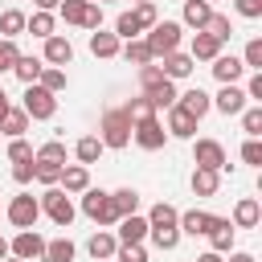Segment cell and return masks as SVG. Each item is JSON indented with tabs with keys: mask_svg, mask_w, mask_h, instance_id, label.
Wrapping results in <instances>:
<instances>
[{
	"mask_svg": "<svg viewBox=\"0 0 262 262\" xmlns=\"http://www.w3.org/2000/svg\"><path fill=\"white\" fill-rule=\"evenodd\" d=\"M111 205H115V213H119V221H123V217H131V213L139 209V192H135V188H115V192H111ZM119 221H115V225H119Z\"/></svg>",
	"mask_w": 262,
	"mask_h": 262,
	"instance_id": "cell-28",
	"label": "cell"
},
{
	"mask_svg": "<svg viewBox=\"0 0 262 262\" xmlns=\"http://www.w3.org/2000/svg\"><path fill=\"white\" fill-rule=\"evenodd\" d=\"M119 53H123L131 66H151V61H156V57H151V49H147V41H139V37H135V41H127Z\"/></svg>",
	"mask_w": 262,
	"mask_h": 262,
	"instance_id": "cell-35",
	"label": "cell"
},
{
	"mask_svg": "<svg viewBox=\"0 0 262 262\" xmlns=\"http://www.w3.org/2000/svg\"><path fill=\"white\" fill-rule=\"evenodd\" d=\"M90 4H98V8H102V4H111V0H90Z\"/></svg>",
	"mask_w": 262,
	"mask_h": 262,
	"instance_id": "cell-60",
	"label": "cell"
},
{
	"mask_svg": "<svg viewBox=\"0 0 262 262\" xmlns=\"http://www.w3.org/2000/svg\"><path fill=\"white\" fill-rule=\"evenodd\" d=\"M242 66H246V70H254V74H262V37H250V41H246Z\"/></svg>",
	"mask_w": 262,
	"mask_h": 262,
	"instance_id": "cell-41",
	"label": "cell"
},
{
	"mask_svg": "<svg viewBox=\"0 0 262 262\" xmlns=\"http://www.w3.org/2000/svg\"><path fill=\"white\" fill-rule=\"evenodd\" d=\"M111 262H147V250L143 246H119Z\"/></svg>",
	"mask_w": 262,
	"mask_h": 262,
	"instance_id": "cell-47",
	"label": "cell"
},
{
	"mask_svg": "<svg viewBox=\"0 0 262 262\" xmlns=\"http://www.w3.org/2000/svg\"><path fill=\"white\" fill-rule=\"evenodd\" d=\"M143 98L151 102V111H168V106H176V82H160V86H151V90H143Z\"/></svg>",
	"mask_w": 262,
	"mask_h": 262,
	"instance_id": "cell-25",
	"label": "cell"
},
{
	"mask_svg": "<svg viewBox=\"0 0 262 262\" xmlns=\"http://www.w3.org/2000/svg\"><path fill=\"white\" fill-rule=\"evenodd\" d=\"M82 213H86L94 225H115V221H119V213H115V205H111V192H102V188H86V192H82Z\"/></svg>",
	"mask_w": 262,
	"mask_h": 262,
	"instance_id": "cell-5",
	"label": "cell"
},
{
	"mask_svg": "<svg viewBox=\"0 0 262 262\" xmlns=\"http://www.w3.org/2000/svg\"><path fill=\"white\" fill-rule=\"evenodd\" d=\"M33 4H37V12H53L61 0H33Z\"/></svg>",
	"mask_w": 262,
	"mask_h": 262,
	"instance_id": "cell-55",
	"label": "cell"
},
{
	"mask_svg": "<svg viewBox=\"0 0 262 262\" xmlns=\"http://www.w3.org/2000/svg\"><path fill=\"white\" fill-rule=\"evenodd\" d=\"M246 98H250V102H262V74H254V78H250V86H246Z\"/></svg>",
	"mask_w": 262,
	"mask_h": 262,
	"instance_id": "cell-54",
	"label": "cell"
},
{
	"mask_svg": "<svg viewBox=\"0 0 262 262\" xmlns=\"http://www.w3.org/2000/svg\"><path fill=\"white\" fill-rule=\"evenodd\" d=\"M37 86H41V90H49V94H61V90H66V70L45 66V70H41V78H37Z\"/></svg>",
	"mask_w": 262,
	"mask_h": 262,
	"instance_id": "cell-37",
	"label": "cell"
},
{
	"mask_svg": "<svg viewBox=\"0 0 262 262\" xmlns=\"http://www.w3.org/2000/svg\"><path fill=\"white\" fill-rule=\"evenodd\" d=\"M205 4H217V0H205Z\"/></svg>",
	"mask_w": 262,
	"mask_h": 262,
	"instance_id": "cell-63",
	"label": "cell"
},
{
	"mask_svg": "<svg viewBox=\"0 0 262 262\" xmlns=\"http://www.w3.org/2000/svg\"><path fill=\"white\" fill-rule=\"evenodd\" d=\"M180 209L176 205H168V201H160V205H151V213H147V237L160 246V250H176L180 246Z\"/></svg>",
	"mask_w": 262,
	"mask_h": 262,
	"instance_id": "cell-1",
	"label": "cell"
},
{
	"mask_svg": "<svg viewBox=\"0 0 262 262\" xmlns=\"http://www.w3.org/2000/svg\"><path fill=\"white\" fill-rule=\"evenodd\" d=\"M53 25H57V20H53V12H33V16L25 20V29H29L33 37H41V41H45V37H53Z\"/></svg>",
	"mask_w": 262,
	"mask_h": 262,
	"instance_id": "cell-36",
	"label": "cell"
},
{
	"mask_svg": "<svg viewBox=\"0 0 262 262\" xmlns=\"http://www.w3.org/2000/svg\"><path fill=\"white\" fill-rule=\"evenodd\" d=\"M0 131H4L8 139H20V135L29 131V115H25L20 106H8V115L0 119Z\"/></svg>",
	"mask_w": 262,
	"mask_h": 262,
	"instance_id": "cell-29",
	"label": "cell"
},
{
	"mask_svg": "<svg viewBox=\"0 0 262 262\" xmlns=\"http://www.w3.org/2000/svg\"><path fill=\"white\" fill-rule=\"evenodd\" d=\"M246 102H250V98H246V90H242V86H221V90H217V98H213V106H217L221 115H242V111H246Z\"/></svg>",
	"mask_w": 262,
	"mask_h": 262,
	"instance_id": "cell-15",
	"label": "cell"
},
{
	"mask_svg": "<svg viewBox=\"0 0 262 262\" xmlns=\"http://www.w3.org/2000/svg\"><path fill=\"white\" fill-rule=\"evenodd\" d=\"M33 160H37V164H57V168H66V143H61V139H49V143H41V147L33 151Z\"/></svg>",
	"mask_w": 262,
	"mask_h": 262,
	"instance_id": "cell-31",
	"label": "cell"
},
{
	"mask_svg": "<svg viewBox=\"0 0 262 262\" xmlns=\"http://www.w3.org/2000/svg\"><path fill=\"white\" fill-rule=\"evenodd\" d=\"M221 188V172H209V168H196L192 172V192L196 196H213Z\"/></svg>",
	"mask_w": 262,
	"mask_h": 262,
	"instance_id": "cell-32",
	"label": "cell"
},
{
	"mask_svg": "<svg viewBox=\"0 0 262 262\" xmlns=\"http://www.w3.org/2000/svg\"><path fill=\"white\" fill-rule=\"evenodd\" d=\"M139 82H143V90H151V86H160L164 82V70L151 61V66H139Z\"/></svg>",
	"mask_w": 262,
	"mask_h": 262,
	"instance_id": "cell-48",
	"label": "cell"
},
{
	"mask_svg": "<svg viewBox=\"0 0 262 262\" xmlns=\"http://www.w3.org/2000/svg\"><path fill=\"white\" fill-rule=\"evenodd\" d=\"M123 115L131 119V127H135V123H143V119H156V111H151V102H147L143 94H139V98H131V102L123 106Z\"/></svg>",
	"mask_w": 262,
	"mask_h": 262,
	"instance_id": "cell-40",
	"label": "cell"
},
{
	"mask_svg": "<svg viewBox=\"0 0 262 262\" xmlns=\"http://www.w3.org/2000/svg\"><path fill=\"white\" fill-rule=\"evenodd\" d=\"M4 258H8V237L0 233V262H4Z\"/></svg>",
	"mask_w": 262,
	"mask_h": 262,
	"instance_id": "cell-59",
	"label": "cell"
},
{
	"mask_svg": "<svg viewBox=\"0 0 262 262\" xmlns=\"http://www.w3.org/2000/svg\"><path fill=\"white\" fill-rule=\"evenodd\" d=\"M262 221V205L254 201V196H242L237 205H233V229H254Z\"/></svg>",
	"mask_w": 262,
	"mask_h": 262,
	"instance_id": "cell-19",
	"label": "cell"
},
{
	"mask_svg": "<svg viewBox=\"0 0 262 262\" xmlns=\"http://www.w3.org/2000/svg\"><path fill=\"white\" fill-rule=\"evenodd\" d=\"M192 164L196 168H209V172H221L225 168V147L217 139H196L192 143Z\"/></svg>",
	"mask_w": 262,
	"mask_h": 262,
	"instance_id": "cell-10",
	"label": "cell"
},
{
	"mask_svg": "<svg viewBox=\"0 0 262 262\" xmlns=\"http://www.w3.org/2000/svg\"><path fill=\"white\" fill-rule=\"evenodd\" d=\"M16 57H20V49H16V41H4V37H0V74H12V66H16Z\"/></svg>",
	"mask_w": 262,
	"mask_h": 262,
	"instance_id": "cell-44",
	"label": "cell"
},
{
	"mask_svg": "<svg viewBox=\"0 0 262 262\" xmlns=\"http://www.w3.org/2000/svg\"><path fill=\"white\" fill-rule=\"evenodd\" d=\"M131 139H135L143 151H160V147L168 143V131H164V123H160V119H143V123H135V127H131Z\"/></svg>",
	"mask_w": 262,
	"mask_h": 262,
	"instance_id": "cell-9",
	"label": "cell"
},
{
	"mask_svg": "<svg viewBox=\"0 0 262 262\" xmlns=\"http://www.w3.org/2000/svg\"><path fill=\"white\" fill-rule=\"evenodd\" d=\"M205 33H209V37H217V41L225 45V41L233 37V25H229V16H225V12H213V16H209V25H205Z\"/></svg>",
	"mask_w": 262,
	"mask_h": 262,
	"instance_id": "cell-39",
	"label": "cell"
},
{
	"mask_svg": "<svg viewBox=\"0 0 262 262\" xmlns=\"http://www.w3.org/2000/svg\"><path fill=\"white\" fill-rule=\"evenodd\" d=\"M192 66H196V61H192L188 53H180V49H176V53H168V57H164V66H160V70H164V78H168V82H180V78H188V74H192Z\"/></svg>",
	"mask_w": 262,
	"mask_h": 262,
	"instance_id": "cell-23",
	"label": "cell"
},
{
	"mask_svg": "<svg viewBox=\"0 0 262 262\" xmlns=\"http://www.w3.org/2000/svg\"><path fill=\"white\" fill-rule=\"evenodd\" d=\"M20 111H25L29 119H53V115H57V94H49V90H41V86L33 82V86H25Z\"/></svg>",
	"mask_w": 262,
	"mask_h": 262,
	"instance_id": "cell-6",
	"label": "cell"
},
{
	"mask_svg": "<svg viewBox=\"0 0 262 262\" xmlns=\"http://www.w3.org/2000/svg\"><path fill=\"white\" fill-rule=\"evenodd\" d=\"M4 262H20V258H4Z\"/></svg>",
	"mask_w": 262,
	"mask_h": 262,
	"instance_id": "cell-61",
	"label": "cell"
},
{
	"mask_svg": "<svg viewBox=\"0 0 262 262\" xmlns=\"http://www.w3.org/2000/svg\"><path fill=\"white\" fill-rule=\"evenodd\" d=\"M176 106H180L184 115H192V119L201 123V119H205V115L213 111V98H209V94H205L201 86H192V90H184V94H176Z\"/></svg>",
	"mask_w": 262,
	"mask_h": 262,
	"instance_id": "cell-11",
	"label": "cell"
},
{
	"mask_svg": "<svg viewBox=\"0 0 262 262\" xmlns=\"http://www.w3.org/2000/svg\"><path fill=\"white\" fill-rule=\"evenodd\" d=\"M115 250H119V237H115V233H106V229H98V233L86 242V254H90L94 262H111V258H115Z\"/></svg>",
	"mask_w": 262,
	"mask_h": 262,
	"instance_id": "cell-20",
	"label": "cell"
},
{
	"mask_svg": "<svg viewBox=\"0 0 262 262\" xmlns=\"http://www.w3.org/2000/svg\"><path fill=\"white\" fill-rule=\"evenodd\" d=\"M57 184H61V192H70V196H74V192H86V188H90V168H82V164H66Z\"/></svg>",
	"mask_w": 262,
	"mask_h": 262,
	"instance_id": "cell-18",
	"label": "cell"
},
{
	"mask_svg": "<svg viewBox=\"0 0 262 262\" xmlns=\"http://www.w3.org/2000/svg\"><path fill=\"white\" fill-rule=\"evenodd\" d=\"M57 12H61L66 25H82V20H86V0H61Z\"/></svg>",
	"mask_w": 262,
	"mask_h": 262,
	"instance_id": "cell-42",
	"label": "cell"
},
{
	"mask_svg": "<svg viewBox=\"0 0 262 262\" xmlns=\"http://www.w3.org/2000/svg\"><path fill=\"white\" fill-rule=\"evenodd\" d=\"M33 172H37V168H33V160L12 164V180H16V184H29V180H33Z\"/></svg>",
	"mask_w": 262,
	"mask_h": 262,
	"instance_id": "cell-53",
	"label": "cell"
},
{
	"mask_svg": "<svg viewBox=\"0 0 262 262\" xmlns=\"http://www.w3.org/2000/svg\"><path fill=\"white\" fill-rule=\"evenodd\" d=\"M37 217H41V201H37L33 192H16V196L8 201V221H12L16 229H33Z\"/></svg>",
	"mask_w": 262,
	"mask_h": 262,
	"instance_id": "cell-7",
	"label": "cell"
},
{
	"mask_svg": "<svg viewBox=\"0 0 262 262\" xmlns=\"http://www.w3.org/2000/svg\"><path fill=\"white\" fill-rule=\"evenodd\" d=\"M242 160L258 168V164H262V143H258V139H246V143H242Z\"/></svg>",
	"mask_w": 262,
	"mask_h": 262,
	"instance_id": "cell-51",
	"label": "cell"
},
{
	"mask_svg": "<svg viewBox=\"0 0 262 262\" xmlns=\"http://www.w3.org/2000/svg\"><path fill=\"white\" fill-rule=\"evenodd\" d=\"M41 61H45V66H57V70L70 66V61H74V45H70V37H57V33L45 37V57H41Z\"/></svg>",
	"mask_w": 262,
	"mask_h": 262,
	"instance_id": "cell-13",
	"label": "cell"
},
{
	"mask_svg": "<svg viewBox=\"0 0 262 262\" xmlns=\"http://www.w3.org/2000/svg\"><path fill=\"white\" fill-rule=\"evenodd\" d=\"M8 106H12V102H8V94H4V90H0V119H4V115H8Z\"/></svg>",
	"mask_w": 262,
	"mask_h": 262,
	"instance_id": "cell-58",
	"label": "cell"
},
{
	"mask_svg": "<svg viewBox=\"0 0 262 262\" xmlns=\"http://www.w3.org/2000/svg\"><path fill=\"white\" fill-rule=\"evenodd\" d=\"M233 8H237V16H246V20H258V16H262V0H233Z\"/></svg>",
	"mask_w": 262,
	"mask_h": 262,
	"instance_id": "cell-50",
	"label": "cell"
},
{
	"mask_svg": "<svg viewBox=\"0 0 262 262\" xmlns=\"http://www.w3.org/2000/svg\"><path fill=\"white\" fill-rule=\"evenodd\" d=\"M119 49H123V41L115 33H102V29L90 33V53L94 57H119Z\"/></svg>",
	"mask_w": 262,
	"mask_h": 262,
	"instance_id": "cell-24",
	"label": "cell"
},
{
	"mask_svg": "<svg viewBox=\"0 0 262 262\" xmlns=\"http://www.w3.org/2000/svg\"><path fill=\"white\" fill-rule=\"evenodd\" d=\"M229 262H254V254H246V250H237V254H229Z\"/></svg>",
	"mask_w": 262,
	"mask_h": 262,
	"instance_id": "cell-56",
	"label": "cell"
},
{
	"mask_svg": "<svg viewBox=\"0 0 262 262\" xmlns=\"http://www.w3.org/2000/svg\"><path fill=\"white\" fill-rule=\"evenodd\" d=\"M33 168H37L33 180H41V184H49V188L61 180V168H57V164H37V160H33Z\"/></svg>",
	"mask_w": 262,
	"mask_h": 262,
	"instance_id": "cell-45",
	"label": "cell"
},
{
	"mask_svg": "<svg viewBox=\"0 0 262 262\" xmlns=\"http://www.w3.org/2000/svg\"><path fill=\"white\" fill-rule=\"evenodd\" d=\"M242 127H246L250 139H258V135H262V106H246V111H242Z\"/></svg>",
	"mask_w": 262,
	"mask_h": 262,
	"instance_id": "cell-43",
	"label": "cell"
},
{
	"mask_svg": "<svg viewBox=\"0 0 262 262\" xmlns=\"http://www.w3.org/2000/svg\"><path fill=\"white\" fill-rule=\"evenodd\" d=\"M143 41H147L151 57H168V53H176V49H180V25H176V20H156V25H151V33H147Z\"/></svg>",
	"mask_w": 262,
	"mask_h": 262,
	"instance_id": "cell-4",
	"label": "cell"
},
{
	"mask_svg": "<svg viewBox=\"0 0 262 262\" xmlns=\"http://www.w3.org/2000/svg\"><path fill=\"white\" fill-rule=\"evenodd\" d=\"M106 147H102V139L98 135H82L78 143H74V156H78V164L82 168H90V164H98V156H102Z\"/></svg>",
	"mask_w": 262,
	"mask_h": 262,
	"instance_id": "cell-26",
	"label": "cell"
},
{
	"mask_svg": "<svg viewBox=\"0 0 262 262\" xmlns=\"http://www.w3.org/2000/svg\"><path fill=\"white\" fill-rule=\"evenodd\" d=\"M135 4H147V0H135Z\"/></svg>",
	"mask_w": 262,
	"mask_h": 262,
	"instance_id": "cell-62",
	"label": "cell"
},
{
	"mask_svg": "<svg viewBox=\"0 0 262 262\" xmlns=\"http://www.w3.org/2000/svg\"><path fill=\"white\" fill-rule=\"evenodd\" d=\"M143 29H139V20H135V12H119V20H115V37L119 41H135Z\"/></svg>",
	"mask_w": 262,
	"mask_h": 262,
	"instance_id": "cell-38",
	"label": "cell"
},
{
	"mask_svg": "<svg viewBox=\"0 0 262 262\" xmlns=\"http://www.w3.org/2000/svg\"><path fill=\"white\" fill-rule=\"evenodd\" d=\"M143 237H147V217L131 213L119 221V246H143Z\"/></svg>",
	"mask_w": 262,
	"mask_h": 262,
	"instance_id": "cell-17",
	"label": "cell"
},
{
	"mask_svg": "<svg viewBox=\"0 0 262 262\" xmlns=\"http://www.w3.org/2000/svg\"><path fill=\"white\" fill-rule=\"evenodd\" d=\"M164 131L176 135V139H192V135H196V119L184 115L180 106H168V127H164Z\"/></svg>",
	"mask_w": 262,
	"mask_h": 262,
	"instance_id": "cell-22",
	"label": "cell"
},
{
	"mask_svg": "<svg viewBox=\"0 0 262 262\" xmlns=\"http://www.w3.org/2000/svg\"><path fill=\"white\" fill-rule=\"evenodd\" d=\"M45 254V237L37 229H20L12 242H8V258H20V262H33Z\"/></svg>",
	"mask_w": 262,
	"mask_h": 262,
	"instance_id": "cell-8",
	"label": "cell"
},
{
	"mask_svg": "<svg viewBox=\"0 0 262 262\" xmlns=\"http://www.w3.org/2000/svg\"><path fill=\"white\" fill-rule=\"evenodd\" d=\"M209 16H213V4H205V0H184V25L188 29H205L209 25Z\"/></svg>",
	"mask_w": 262,
	"mask_h": 262,
	"instance_id": "cell-27",
	"label": "cell"
},
{
	"mask_svg": "<svg viewBox=\"0 0 262 262\" xmlns=\"http://www.w3.org/2000/svg\"><path fill=\"white\" fill-rule=\"evenodd\" d=\"M8 160H12V164H25V160H33V147H29L25 139H12V143H8Z\"/></svg>",
	"mask_w": 262,
	"mask_h": 262,
	"instance_id": "cell-49",
	"label": "cell"
},
{
	"mask_svg": "<svg viewBox=\"0 0 262 262\" xmlns=\"http://www.w3.org/2000/svg\"><path fill=\"white\" fill-rule=\"evenodd\" d=\"M25 12L20 8H4L0 12V33H4V41H16V33H25Z\"/></svg>",
	"mask_w": 262,
	"mask_h": 262,
	"instance_id": "cell-33",
	"label": "cell"
},
{
	"mask_svg": "<svg viewBox=\"0 0 262 262\" xmlns=\"http://www.w3.org/2000/svg\"><path fill=\"white\" fill-rule=\"evenodd\" d=\"M37 201H41V213H45L53 225H61V229H66V225L74 221V213H78V209H74V201H70V192H61L57 184H53V188H45Z\"/></svg>",
	"mask_w": 262,
	"mask_h": 262,
	"instance_id": "cell-3",
	"label": "cell"
},
{
	"mask_svg": "<svg viewBox=\"0 0 262 262\" xmlns=\"http://www.w3.org/2000/svg\"><path fill=\"white\" fill-rule=\"evenodd\" d=\"M192 262H221V254H213V250H209V254H201V258H192Z\"/></svg>",
	"mask_w": 262,
	"mask_h": 262,
	"instance_id": "cell-57",
	"label": "cell"
},
{
	"mask_svg": "<svg viewBox=\"0 0 262 262\" xmlns=\"http://www.w3.org/2000/svg\"><path fill=\"white\" fill-rule=\"evenodd\" d=\"M233 233H237V229H233L229 217H213V229H209L205 237H209L213 254H229V250H233Z\"/></svg>",
	"mask_w": 262,
	"mask_h": 262,
	"instance_id": "cell-14",
	"label": "cell"
},
{
	"mask_svg": "<svg viewBox=\"0 0 262 262\" xmlns=\"http://www.w3.org/2000/svg\"><path fill=\"white\" fill-rule=\"evenodd\" d=\"M98 139H102V147H127V143H131V119L123 115V106H111V111H102Z\"/></svg>",
	"mask_w": 262,
	"mask_h": 262,
	"instance_id": "cell-2",
	"label": "cell"
},
{
	"mask_svg": "<svg viewBox=\"0 0 262 262\" xmlns=\"http://www.w3.org/2000/svg\"><path fill=\"white\" fill-rule=\"evenodd\" d=\"M82 29H102V8L90 4V0H86V20H82Z\"/></svg>",
	"mask_w": 262,
	"mask_h": 262,
	"instance_id": "cell-52",
	"label": "cell"
},
{
	"mask_svg": "<svg viewBox=\"0 0 262 262\" xmlns=\"http://www.w3.org/2000/svg\"><path fill=\"white\" fill-rule=\"evenodd\" d=\"M131 12H135V20H139V29H151V25L160 20V12H156V4H151V0H147V4H135Z\"/></svg>",
	"mask_w": 262,
	"mask_h": 262,
	"instance_id": "cell-46",
	"label": "cell"
},
{
	"mask_svg": "<svg viewBox=\"0 0 262 262\" xmlns=\"http://www.w3.org/2000/svg\"><path fill=\"white\" fill-rule=\"evenodd\" d=\"M242 74H246L242 57H233V53H217V57H213V78H217L221 86H237Z\"/></svg>",
	"mask_w": 262,
	"mask_h": 262,
	"instance_id": "cell-12",
	"label": "cell"
},
{
	"mask_svg": "<svg viewBox=\"0 0 262 262\" xmlns=\"http://www.w3.org/2000/svg\"><path fill=\"white\" fill-rule=\"evenodd\" d=\"M74 242L70 237H57V242H45V254H41V262H74Z\"/></svg>",
	"mask_w": 262,
	"mask_h": 262,
	"instance_id": "cell-34",
	"label": "cell"
},
{
	"mask_svg": "<svg viewBox=\"0 0 262 262\" xmlns=\"http://www.w3.org/2000/svg\"><path fill=\"white\" fill-rule=\"evenodd\" d=\"M217 53H221V41H217V37H209L205 29L192 33V45H188V57H192V61H213Z\"/></svg>",
	"mask_w": 262,
	"mask_h": 262,
	"instance_id": "cell-21",
	"label": "cell"
},
{
	"mask_svg": "<svg viewBox=\"0 0 262 262\" xmlns=\"http://www.w3.org/2000/svg\"><path fill=\"white\" fill-rule=\"evenodd\" d=\"M180 233H188V237H205L209 229H213V213H205V209H188V213H180Z\"/></svg>",
	"mask_w": 262,
	"mask_h": 262,
	"instance_id": "cell-16",
	"label": "cell"
},
{
	"mask_svg": "<svg viewBox=\"0 0 262 262\" xmlns=\"http://www.w3.org/2000/svg\"><path fill=\"white\" fill-rule=\"evenodd\" d=\"M41 70H45V61H41V57H25V53H20V57H16V66H12V74H16L25 86H33V82L41 78Z\"/></svg>",
	"mask_w": 262,
	"mask_h": 262,
	"instance_id": "cell-30",
	"label": "cell"
}]
</instances>
